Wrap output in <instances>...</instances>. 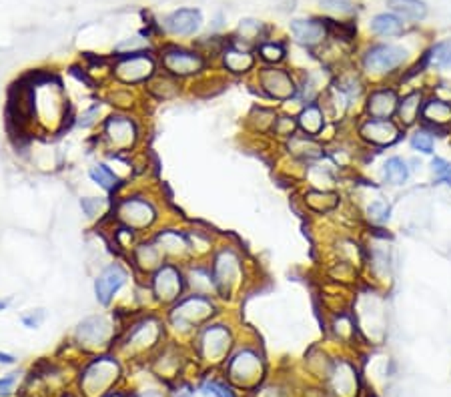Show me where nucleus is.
<instances>
[{
    "label": "nucleus",
    "instance_id": "5701e85b",
    "mask_svg": "<svg viewBox=\"0 0 451 397\" xmlns=\"http://www.w3.org/2000/svg\"><path fill=\"white\" fill-rule=\"evenodd\" d=\"M299 127L307 137H319L325 130V112L319 105L311 103L299 114Z\"/></svg>",
    "mask_w": 451,
    "mask_h": 397
},
{
    "label": "nucleus",
    "instance_id": "7c9ffc66",
    "mask_svg": "<svg viewBox=\"0 0 451 397\" xmlns=\"http://www.w3.org/2000/svg\"><path fill=\"white\" fill-rule=\"evenodd\" d=\"M365 215H367V221L371 225H385L389 221V217H391V205L387 203L383 197H377L367 205Z\"/></svg>",
    "mask_w": 451,
    "mask_h": 397
},
{
    "label": "nucleus",
    "instance_id": "ea45409f",
    "mask_svg": "<svg viewBox=\"0 0 451 397\" xmlns=\"http://www.w3.org/2000/svg\"><path fill=\"white\" fill-rule=\"evenodd\" d=\"M100 201H97V199H84L82 201V209L86 211V215H91V217H95L97 215V209H100Z\"/></svg>",
    "mask_w": 451,
    "mask_h": 397
},
{
    "label": "nucleus",
    "instance_id": "bb28decb",
    "mask_svg": "<svg viewBox=\"0 0 451 397\" xmlns=\"http://www.w3.org/2000/svg\"><path fill=\"white\" fill-rule=\"evenodd\" d=\"M305 203L315 213H331L339 207V195L331 191H309Z\"/></svg>",
    "mask_w": 451,
    "mask_h": 397
},
{
    "label": "nucleus",
    "instance_id": "ddd939ff",
    "mask_svg": "<svg viewBox=\"0 0 451 397\" xmlns=\"http://www.w3.org/2000/svg\"><path fill=\"white\" fill-rule=\"evenodd\" d=\"M119 217L130 229H145L155 221V211L146 201L141 199H127L119 207Z\"/></svg>",
    "mask_w": 451,
    "mask_h": 397
},
{
    "label": "nucleus",
    "instance_id": "2eb2a0df",
    "mask_svg": "<svg viewBox=\"0 0 451 397\" xmlns=\"http://www.w3.org/2000/svg\"><path fill=\"white\" fill-rule=\"evenodd\" d=\"M425 103V93L423 91H411L407 95L399 96V105L395 112V121L402 128L415 127L421 121V109Z\"/></svg>",
    "mask_w": 451,
    "mask_h": 397
},
{
    "label": "nucleus",
    "instance_id": "423d86ee",
    "mask_svg": "<svg viewBox=\"0 0 451 397\" xmlns=\"http://www.w3.org/2000/svg\"><path fill=\"white\" fill-rule=\"evenodd\" d=\"M399 95L393 87H377L365 98L367 119H395Z\"/></svg>",
    "mask_w": 451,
    "mask_h": 397
},
{
    "label": "nucleus",
    "instance_id": "c85d7f7f",
    "mask_svg": "<svg viewBox=\"0 0 451 397\" xmlns=\"http://www.w3.org/2000/svg\"><path fill=\"white\" fill-rule=\"evenodd\" d=\"M409 147H411L413 151H418V153H423V155H431V153H434V147H435L434 133L425 127L415 128V130L411 133V137H409Z\"/></svg>",
    "mask_w": 451,
    "mask_h": 397
},
{
    "label": "nucleus",
    "instance_id": "a19ab883",
    "mask_svg": "<svg viewBox=\"0 0 451 397\" xmlns=\"http://www.w3.org/2000/svg\"><path fill=\"white\" fill-rule=\"evenodd\" d=\"M98 114V107H93V109H89V111L84 112L81 117V121H79V125L81 127H89V125H93V121H95V117Z\"/></svg>",
    "mask_w": 451,
    "mask_h": 397
},
{
    "label": "nucleus",
    "instance_id": "f03ea898",
    "mask_svg": "<svg viewBox=\"0 0 451 397\" xmlns=\"http://www.w3.org/2000/svg\"><path fill=\"white\" fill-rule=\"evenodd\" d=\"M359 139L375 149L395 144L403 135V128L395 119H365L357 128Z\"/></svg>",
    "mask_w": 451,
    "mask_h": 397
},
{
    "label": "nucleus",
    "instance_id": "58836bf2",
    "mask_svg": "<svg viewBox=\"0 0 451 397\" xmlns=\"http://www.w3.org/2000/svg\"><path fill=\"white\" fill-rule=\"evenodd\" d=\"M43 319H45V311H43V309H36L31 315H24V317H22V323H24L26 327H38V325L43 323Z\"/></svg>",
    "mask_w": 451,
    "mask_h": 397
},
{
    "label": "nucleus",
    "instance_id": "9d476101",
    "mask_svg": "<svg viewBox=\"0 0 451 397\" xmlns=\"http://www.w3.org/2000/svg\"><path fill=\"white\" fill-rule=\"evenodd\" d=\"M293 38L303 47H317L327 38V22L317 18H295L289 24Z\"/></svg>",
    "mask_w": 451,
    "mask_h": 397
},
{
    "label": "nucleus",
    "instance_id": "7ed1b4c3",
    "mask_svg": "<svg viewBox=\"0 0 451 397\" xmlns=\"http://www.w3.org/2000/svg\"><path fill=\"white\" fill-rule=\"evenodd\" d=\"M229 375L243 387L255 385L263 377V361L255 351L243 350L229 361Z\"/></svg>",
    "mask_w": 451,
    "mask_h": 397
},
{
    "label": "nucleus",
    "instance_id": "aec40b11",
    "mask_svg": "<svg viewBox=\"0 0 451 397\" xmlns=\"http://www.w3.org/2000/svg\"><path fill=\"white\" fill-rule=\"evenodd\" d=\"M105 133H107V139L116 149H129L135 143V139H137L135 125L130 123L127 117H113L107 123V130Z\"/></svg>",
    "mask_w": 451,
    "mask_h": 397
},
{
    "label": "nucleus",
    "instance_id": "c756f323",
    "mask_svg": "<svg viewBox=\"0 0 451 397\" xmlns=\"http://www.w3.org/2000/svg\"><path fill=\"white\" fill-rule=\"evenodd\" d=\"M105 331H107V323L102 319L93 317L82 323L81 329H79V337L86 343H97V341L105 339Z\"/></svg>",
    "mask_w": 451,
    "mask_h": 397
},
{
    "label": "nucleus",
    "instance_id": "a211bd4d",
    "mask_svg": "<svg viewBox=\"0 0 451 397\" xmlns=\"http://www.w3.org/2000/svg\"><path fill=\"white\" fill-rule=\"evenodd\" d=\"M201 24H203V16L193 8H181L165 18V29L173 34H181V36L194 34L201 29Z\"/></svg>",
    "mask_w": 451,
    "mask_h": 397
},
{
    "label": "nucleus",
    "instance_id": "20e7f679",
    "mask_svg": "<svg viewBox=\"0 0 451 397\" xmlns=\"http://www.w3.org/2000/svg\"><path fill=\"white\" fill-rule=\"evenodd\" d=\"M259 84L263 93L275 100H289L297 95V84L287 70L283 68H263L259 73Z\"/></svg>",
    "mask_w": 451,
    "mask_h": 397
},
{
    "label": "nucleus",
    "instance_id": "4c0bfd02",
    "mask_svg": "<svg viewBox=\"0 0 451 397\" xmlns=\"http://www.w3.org/2000/svg\"><path fill=\"white\" fill-rule=\"evenodd\" d=\"M239 31H241L243 38L251 40V38H257L259 36V32H261V24H259L257 20H243L241 27H239Z\"/></svg>",
    "mask_w": 451,
    "mask_h": 397
},
{
    "label": "nucleus",
    "instance_id": "f257e3e1",
    "mask_svg": "<svg viewBox=\"0 0 451 397\" xmlns=\"http://www.w3.org/2000/svg\"><path fill=\"white\" fill-rule=\"evenodd\" d=\"M407 54H409L407 48L399 45H389V43L373 45L361 57V66L373 79H385L389 75L397 73L407 63Z\"/></svg>",
    "mask_w": 451,
    "mask_h": 397
},
{
    "label": "nucleus",
    "instance_id": "473e14b6",
    "mask_svg": "<svg viewBox=\"0 0 451 397\" xmlns=\"http://www.w3.org/2000/svg\"><path fill=\"white\" fill-rule=\"evenodd\" d=\"M91 179L98 183L102 189H107V191H113L114 187L119 185V179L114 177V173H111L107 167H102V165H98V167H93L91 169Z\"/></svg>",
    "mask_w": 451,
    "mask_h": 397
},
{
    "label": "nucleus",
    "instance_id": "c9c22d12",
    "mask_svg": "<svg viewBox=\"0 0 451 397\" xmlns=\"http://www.w3.org/2000/svg\"><path fill=\"white\" fill-rule=\"evenodd\" d=\"M295 128H297V123L289 119V117H281V119H277L275 121V135H281V137H293V133H295Z\"/></svg>",
    "mask_w": 451,
    "mask_h": 397
},
{
    "label": "nucleus",
    "instance_id": "37998d69",
    "mask_svg": "<svg viewBox=\"0 0 451 397\" xmlns=\"http://www.w3.org/2000/svg\"><path fill=\"white\" fill-rule=\"evenodd\" d=\"M0 364H15V357L8 353H0Z\"/></svg>",
    "mask_w": 451,
    "mask_h": 397
},
{
    "label": "nucleus",
    "instance_id": "2f4dec72",
    "mask_svg": "<svg viewBox=\"0 0 451 397\" xmlns=\"http://www.w3.org/2000/svg\"><path fill=\"white\" fill-rule=\"evenodd\" d=\"M259 57L269 64H277L281 63L285 59V47L281 43H263L259 47Z\"/></svg>",
    "mask_w": 451,
    "mask_h": 397
},
{
    "label": "nucleus",
    "instance_id": "f3484780",
    "mask_svg": "<svg viewBox=\"0 0 451 397\" xmlns=\"http://www.w3.org/2000/svg\"><path fill=\"white\" fill-rule=\"evenodd\" d=\"M231 335L223 325H211L201 335V351L207 359H221L229 351Z\"/></svg>",
    "mask_w": 451,
    "mask_h": 397
},
{
    "label": "nucleus",
    "instance_id": "a878e982",
    "mask_svg": "<svg viewBox=\"0 0 451 397\" xmlns=\"http://www.w3.org/2000/svg\"><path fill=\"white\" fill-rule=\"evenodd\" d=\"M291 153L295 157H301V159H321L323 157V147L317 141L315 137H291L289 143Z\"/></svg>",
    "mask_w": 451,
    "mask_h": 397
},
{
    "label": "nucleus",
    "instance_id": "6e6552de",
    "mask_svg": "<svg viewBox=\"0 0 451 397\" xmlns=\"http://www.w3.org/2000/svg\"><path fill=\"white\" fill-rule=\"evenodd\" d=\"M241 279V261L233 251H223L215 261V285L217 289L227 295L231 289L239 285Z\"/></svg>",
    "mask_w": 451,
    "mask_h": 397
},
{
    "label": "nucleus",
    "instance_id": "b1692460",
    "mask_svg": "<svg viewBox=\"0 0 451 397\" xmlns=\"http://www.w3.org/2000/svg\"><path fill=\"white\" fill-rule=\"evenodd\" d=\"M369 29L377 36L391 38V36H402L403 32H405V22H403L399 16L383 13V15H375L371 18Z\"/></svg>",
    "mask_w": 451,
    "mask_h": 397
},
{
    "label": "nucleus",
    "instance_id": "412c9836",
    "mask_svg": "<svg viewBox=\"0 0 451 397\" xmlns=\"http://www.w3.org/2000/svg\"><path fill=\"white\" fill-rule=\"evenodd\" d=\"M411 175L409 163L402 157H389L381 167V177L387 185L391 187H402L407 183V179Z\"/></svg>",
    "mask_w": 451,
    "mask_h": 397
},
{
    "label": "nucleus",
    "instance_id": "9b49d317",
    "mask_svg": "<svg viewBox=\"0 0 451 397\" xmlns=\"http://www.w3.org/2000/svg\"><path fill=\"white\" fill-rule=\"evenodd\" d=\"M329 382H331V396L333 397H355L359 389L357 371L347 361H337L329 371Z\"/></svg>",
    "mask_w": 451,
    "mask_h": 397
},
{
    "label": "nucleus",
    "instance_id": "f8f14e48",
    "mask_svg": "<svg viewBox=\"0 0 451 397\" xmlns=\"http://www.w3.org/2000/svg\"><path fill=\"white\" fill-rule=\"evenodd\" d=\"M116 373H119V367L111 359H98L93 366L86 369L84 377H82V385L86 387L89 394H95V391H102L107 385H111L113 380H116Z\"/></svg>",
    "mask_w": 451,
    "mask_h": 397
},
{
    "label": "nucleus",
    "instance_id": "4be33fe9",
    "mask_svg": "<svg viewBox=\"0 0 451 397\" xmlns=\"http://www.w3.org/2000/svg\"><path fill=\"white\" fill-rule=\"evenodd\" d=\"M387 4L393 15L399 16L402 20L419 22L427 16V6L423 0H387Z\"/></svg>",
    "mask_w": 451,
    "mask_h": 397
},
{
    "label": "nucleus",
    "instance_id": "0eeeda50",
    "mask_svg": "<svg viewBox=\"0 0 451 397\" xmlns=\"http://www.w3.org/2000/svg\"><path fill=\"white\" fill-rule=\"evenodd\" d=\"M162 64L175 77H189V75L199 73L205 66V61L197 52H189V50H183V48L171 47L162 52Z\"/></svg>",
    "mask_w": 451,
    "mask_h": 397
},
{
    "label": "nucleus",
    "instance_id": "c03bdc74",
    "mask_svg": "<svg viewBox=\"0 0 451 397\" xmlns=\"http://www.w3.org/2000/svg\"><path fill=\"white\" fill-rule=\"evenodd\" d=\"M6 305H8V301H0V311H2V309H4Z\"/></svg>",
    "mask_w": 451,
    "mask_h": 397
},
{
    "label": "nucleus",
    "instance_id": "72a5a7b5",
    "mask_svg": "<svg viewBox=\"0 0 451 397\" xmlns=\"http://www.w3.org/2000/svg\"><path fill=\"white\" fill-rule=\"evenodd\" d=\"M431 173H434L437 183L451 185V163L443 157H434L431 159Z\"/></svg>",
    "mask_w": 451,
    "mask_h": 397
},
{
    "label": "nucleus",
    "instance_id": "39448f33",
    "mask_svg": "<svg viewBox=\"0 0 451 397\" xmlns=\"http://www.w3.org/2000/svg\"><path fill=\"white\" fill-rule=\"evenodd\" d=\"M155 73V63L145 52H130L114 66V75L127 84L143 82Z\"/></svg>",
    "mask_w": 451,
    "mask_h": 397
},
{
    "label": "nucleus",
    "instance_id": "4468645a",
    "mask_svg": "<svg viewBox=\"0 0 451 397\" xmlns=\"http://www.w3.org/2000/svg\"><path fill=\"white\" fill-rule=\"evenodd\" d=\"M213 311H215L213 303L209 299H205V297H201V295H197V297L189 299V301L181 303L177 309H175L173 317H175L178 325L193 327L197 321H205L209 315H213Z\"/></svg>",
    "mask_w": 451,
    "mask_h": 397
},
{
    "label": "nucleus",
    "instance_id": "e433bc0d",
    "mask_svg": "<svg viewBox=\"0 0 451 397\" xmlns=\"http://www.w3.org/2000/svg\"><path fill=\"white\" fill-rule=\"evenodd\" d=\"M203 394H211V396L215 397H235L233 396V391L227 387L225 383H219V382H207L203 385Z\"/></svg>",
    "mask_w": 451,
    "mask_h": 397
},
{
    "label": "nucleus",
    "instance_id": "f704fd0d",
    "mask_svg": "<svg viewBox=\"0 0 451 397\" xmlns=\"http://www.w3.org/2000/svg\"><path fill=\"white\" fill-rule=\"evenodd\" d=\"M321 8L335 13V15H353L355 6L351 0H319Z\"/></svg>",
    "mask_w": 451,
    "mask_h": 397
},
{
    "label": "nucleus",
    "instance_id": "cd10ccee",
    "mask_svg": "<svg viewBox=\"0 0 451 397\" xmlns=\"http://www.w3.org/2000/svg\"><path fill=\"white\" fill-rule=\"evenodd\" d=\"M427 61L435 68L441 70H450L451 68V38L448 40H439L435 43L431 50L427 52Z\"/></svg>",
    "mask_w": 451,
    "mask_h": 397
},
{
    "label": "nucleus",
    "instance_id": "1a4fd4ad",
    "mask_svg": "<svg viewBox=\"0 0 451 397\" xmlns=\"http://www.w3.org/2000/svg\"><path fill=\"white\" fill-rule=\"evenodd\" d=\"M421 123L425 128L443 130L451 127V100L443 96H425L423 109H421Z\"/></svg>",
    "mask_w": 451,
    "mask_h": 397
},
{
    "label": "nucleus",
    "instance_id": "79ce46f5",
    "mask_svg": "<svg viewBox=\"0 0 451 397\" xmlns=\"http://www.w3.org/2000/svg\"><path fill=\"white\" fill-rule=\"evenodd\" d=\"M15 382H17V373H13V375H8V377L0 380V394H8V391L13 389Z\"/></svg>",
    "mask_w": 451,
    "mask_h": 397
},
{
    "label": "nucleus",
    "instance_id": "6ab92c4d",
    "mask_svg": "<svg viewBox=\"0 0 451 397\" xmlns=\"http://www.w3.org/2000/svg\"><path fill=\"white\" fill-rule=\"evenodd\" d=\"M127 281V271L121 265H111L98 275L97 279V297L100 303H109L113 295L125 285Z\"/></svg>",
    "mask_w": 451,
    "mask_h": 397
},
{
    "label": "nucleus",
    "instance_id": "393cba45",
    "mask_svg": "<svg viewBox=\"0 0 451 397\" xmlns=\"http://www.w3.org/2000/svg\"><path fill=\"white\" fill-rule=\"evenodd\" d=\"M223 64L229 73H235V75H243V73H249L253 66H255V57L243 48L229 47L223 52Z\"/></svg>",
    "mask_w": 451,
    "mask_h": 397
},
{
    "label": "nucleus",
    "instance_id": "dca6fc26",
    "mask_svg": "<svg viewBox=\"0 0 451 397\" xmlns=\"http://www.w3.org/2000/svg\"><path fill=\"white\" fill-rule=\"evenodd\" d=\"M153 291L161 301H175L183 291L181 273L173 265H165L153 279Z\"/></svg>",
    "mask_w": 451,
    "mask_h": 397
}]
</instances>
